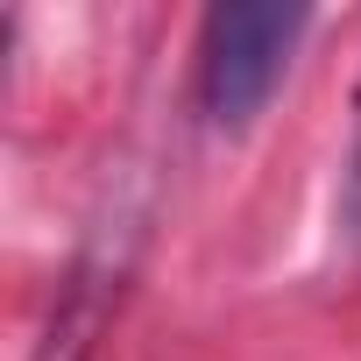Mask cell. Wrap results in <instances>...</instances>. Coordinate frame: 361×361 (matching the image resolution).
<instances>
[{
	"instance_id": "1",
	"label": "cell",
	"mask_w": 361,
	"mask_h": 361,
	"mask_svg": "<svg viewBox=\"0 0 361 361\" xmlns=\"http://www.w3.org/2000/svg\"><path fill=\"white\" fill-rule=\"evenodd\" d=\"M312 15L305 8H213L199 22V114L220 135L255 128L269 92L283 85Z\"/></svg>"
},
{
	"instance_id": "2",
	"label": "cell",
	"mask_w": 361,
	"mask_h": 361,
	"mask_svg": "<svg viewBox=\"0 0 361 361\" xmlns=\"http://www.w3.org/2000/svg\"><path fill=\"white\" fill-rule=\"evenodd\" d=\"M340 227L361 248V92H354V142H347V177H340Z\"/></svg>"
}]
</instances>
